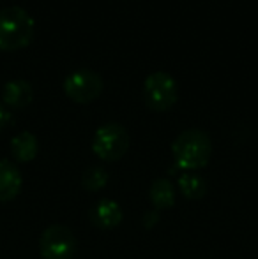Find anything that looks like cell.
Masks as SVG:
<instances>
[{
	"mask_svg": "<svg viewBox=\"0 0 258 259\" xmlns=\"http://www.w3.org/2000/svg\"><path fill=\"white\" fill-rule=\"evenodd\" d=\"M175 164L182 171H196L209 164L212 155V141L209 134L200 129H188L180 133L172 143Z\"/></svg>",
	"mask_w": 258,
	"mask_h": 259,
	"instance_id": "6da1fadb",
	"label": "cell"
},
{
	"mask_svg": "<svg viewBox=\"0 0 258 259\" xmlns=\"http://www.w3.org/2000/svg\"><path fill=\"white\" fill-rule=\"evenodd\" d=\"M35 21L23 7L9 6L0 9V50L14 52L30 45Z\"/></svg>",
	"mask_w": 258,
	"mask_h": 259,
	"instance_id": "7a4b0ae2",
	"label": "cell"
},
{
	"mask_svg": "<svg viewBox=\"0 0 258 259\" xmlns=\"http://www.w3.org/2000/svg\"><path fill=\"white\" fill-rule=\"evenodd\" d=\"M129 148V134L124 125L108 122L96 131L92 138V152L106 162H114L124 157Z\"/></svg>",
	"mask_w": 258,
	"mask_h": 259,
	"instance_id": "3957f363",
	"label": "cell"
},
{
	"mask_svg": "<svg viewBox=\"0 0 258 259\" xmlns=\"http://www.w3.org/2000/svg\"><path fill=\"white\" fill-rule=\"evenodd\" d=\"M177 81L165 71H156L145 78V104L152 111H168L177 103Z\"/></svg>",
	"mask_w": 258,
	"mask_h": 259,
	"instance_id": "277c9868",
	"label": "cell"
},
{
	"mask_svg": "<svg viewBox=\"0 0 258 259\" xmlns=\"http://www.w3.org/2000/svg\"><path fill=\"white\" fill-rule=\"evenodd\" d=\"M39 254L43 259H72L76 254V238L67 226L53 224L39 238Z\"/></svg>",
	"mask_w": 258,
	"mask_h": 259,
	"instance_id": "5b68a950",
	"label": "cell"
},
{
	"mask_svg": "<svg viewBox=\"0 0 258 259\" xmlns=\"http://www.w3.org/2000/svg\"><path fill=\"white\" fill-rule=\"evenodd\" d=\"M104 81L96 71L78 69L71 72L64 81V92L71 101L78 104H89L103 94Z\"/></svg>",
	"mask_w": 258,
	"mask_h": 259,
	"instance_id": "8992f818",
	"label": "cell"
},
{
	"mask_svg": "<svg viewBox=\"0 0 258 259\" xmlns=\"http://www.w3.org/2000/svg\"><path fill=\"white\" fill-rule=\"evenodd\" d=\"M94 226L101 229H114L122 221V208L114 199H99L89 211Z\"/></svg>",
	"mask_w": 258,
	"mask_h": 259,
	"instance_id": "52a82bcc",
	"label": "cell"
},
{
	"mask_svg": "<svg viewBox=\"0 0 258 259\" xmlns=\"http://www.w3.org/2000/svg\"><path fill=\"white\" fill-rule=\"evenodd\" d=\"M34 99V89L25 79L7 81L2 89V101L11 109H23Z\"/></svg>",
	"mask_w": 258,
	"mask_h": 259,
	"instance_id": "ba28073f",
	"label": "cell"
},
{
	"mask_svg": "<svg viewBox=\"0 0 258 259\" xmlns=\"http://www.w3.org/2000/svg\"><path fill=\"white\" fill-rule=\"evenodd\" d=\"M23 178L16 166L11 160H0V203L14 199L21 191Z\"/></svg>",
	"mask_w": 258,
	"mask_h": 259,
	"instance_id": "9c48e42d",
	"label": "cell"
},
{
	"mask_svg": "<svg viewBox=\"0 0 258 259\" xmlns=\"http://www.w3.org/2000/svg\"><path fill=\"white\" fill-rule=\"evenodd\" d=\"M149 199L156 210H168L175 205V187L168 178H156L149 189Z\"/></svg>",
	"mask_w": 258,
	"mask_h": 259,
	"instance_id": "30bf717a",
	"label": "cell"
},
{
	"mask_svg": "<svg viewBox=\"0 0 258 259\" xmlns=\"http://www.w3.org/2000/svg\"><path fill=\"white\" fill-rule=\"evenodd\" d=\"M38 138L32 133H28V131L20 133L18 136H14L11 140V154H13V157L18 162H30V160H34L35 155H38Z\"/></svg>",
	"mask_w": 258,
	"mask_h": 259,
	"instance_id": "8fae6325",
	"label": "cell"
},
{
	"mask_svg": "<svg viewBox=\"0 0 258 259\" xmlns=\"http://www.w3.org/2000/svg\"><path fill=\"white\" fill-rule=\"evenodd\" d=\"M177 187L182 192L184 198L193 199V201L203 198L207 192L205 180H203L200 175L193 173V171H184V173H180L179 178H177Z\"/></svg>",
	"mask_w": 258,
	"mask_h": 259,
	"instance_id": "7c38bea8",
	"label": "cell"
},
{
	"mask_svg": "<svg viewBox=\"0 0 258 259\" xmlns=\"http://www.w3.org/2000/svg\"><path fill=\"white\" fill-rule=\"evenodd\" d=\"M108 184V173L99 166H92L83 171L82 175V185L85 191L97 192Z\"/></svg>",
	"mask_w": 258,
	"mask_h": 259,
	"instance_id": "4fadbf2b",
	"label": "cell"
},
{
	"mask_svg": "<svg viewBox=\"0 0 258 259\" xmlns=\"http://www.w3.org/2000/svg\"><path fill=\"white\" fill-rule=\"evenodd\" d=\"M11 123V113L9 109H6V106L0 103V133L6 129L7 125Z\"/></svg>",
	"mask_w": 258,
	"mask_h": 259,
	"instance_id": "5bb4252c",
	"label": "cell"
},
{
	"mask_svg": "<svg viewBox=\"0 0 258 259\" xmlns=\"http://www.w3.org/2000/svg\"><path fill=\"white\" fill-rule=\"evenodd\" d=\"M158 221H159L158 211H149V213H145V217H143V226L147 229H151V228H154Z\"/></svg>",
	"mask_w": 258,
	"mask_h": 259,
	"instance_id": "9a60e30c",
	"label": "cell"
}]
</instances>
